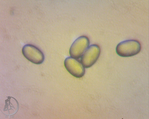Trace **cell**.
I'll return each mask as SVG.
<instances>
[{
  "instance_id": "cell-1",
  "label": "cell",
  "mask_w": 149,
  "mask_h": 119,
  "mask_svg": "<svg viewBox=\"0 0 149 119\" xmlns=\"http://www.w3.org/2000/svg\"><path fill=\"white\" fill-rule=\"evenodd\" d=\"M141 49V45L138 41L129 39L119 43L116 46V50L119 56L128 57L138 54L140 51Z\"/></svg>"
},
{
  "instance_id": "cell-2",
  "label": "cell",
  "mask_w": 149,
  "mask_h": 119,
  "mask_svg": "<svg viewBox=\"0 0 149 119\" xmlns=\"http://www.w3.org/2000/svg\"><path fill=\"white\" fill-rule=\"evenodd\" d=\"M90 41L87 36L83 35L77 38L72 43L69 50L70 57L78 59L81 57L89 46Z\"/></svg>"
},
{
  "instance_id": "cell-3",
  "label": "cell",
  "mask_w": 149,
  "mask_h": 119,
  "mask_svg": "<svg viewBox=\"0 0 149 119\" xmlns=\"http://www.w3.org/2000/svg\"><path fill=\"white\" fill-rule=\"evenodd\" d=\"M100 52L101 49L98 45H91L81 57L80 62L85 68H90L96 61Z\"/></svg>"
},
{
  "instance_id": "cell-4",
  "label": "cell",
  "mask_w": 149,
  "mask_h": 119,
  "mask_svg": "<svg viewBox=\"0 0 149 119\" xmlns=\"http://www.w3.org/2000/svg\"><path fill=\"white\" fill-rule=\"evenodd\" d=\"M22 52L25 58L34 64H40L44 61V56L43 53L39 49L33 45H25L22 48Z\"/></svg>"
},
{
  "instance_id": "cell-5",
  "label": "cell",
  "mask_w": 149,
  "mask_h": 119,
  "mask_svg": "<svg viewBox=\"0 0 149 119\" xmlns=\"http://www.w3.org/2000/svg\"><path fill=\"white\" fill-rule=\"evenodd\" d=\"M64 64L67 71L76 78H81L85 74V68L78 59L68 57L65 59Z\"/></svg>"
}]
</instances>
